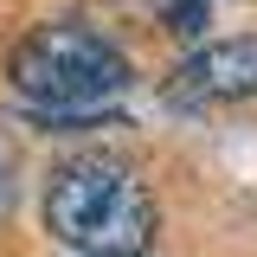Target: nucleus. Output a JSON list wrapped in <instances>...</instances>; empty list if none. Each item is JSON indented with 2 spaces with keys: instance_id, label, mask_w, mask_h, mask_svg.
<instances>
[{
  "instance_id": "5",
  "label": "nucleus",
  "mask_w": 257,
  "mask_h": 257,
  "mask_svg": "<svg viewBox=\"0 0 257 257\" xmlns=\"http://www.w3.org/2000/svg\"><path fill=\"white\" fill-rule=\"evenodd\" d=\"M13 206H20V167H13V148L0 142V225L13 219Z\"/></svg>"
},
{
  "instance_id": "1",
  "label": "nucleus",
  "mask_w": 257,
  "mask_h": 257,
  "mask_svg": "<svg viewBox=\"0 0 257 257\" xmlns=\"http://www.w3.org/2000/svg\"><path fill=\"white\" fill-rule=\"evenodd\" d=\"M7 84L39 128H84L128 90V58L116 52V39L77 20H52L13 45Z\"/></svg>"
},
{
  "instance_id": "4",
  "label": "nucleus",
  "mask_w": 257,
  "mask_h": 257,
  "mask_svg": "<svg viewBox=\"0 0 257 257\" xmlns=\"http://www.w3.org/2000/svg\"><path fill=\"white\" fill-rule=\"evenodd\" d=\"M206 7H212V0H161V13H167L174 32H199L206 26Z\"/></svg>"
},
{
  "instance_id": "2",
  "label": "nucleus",
  "mask_w": 257,
  "mask_h": 257,
  "mask_svg": "<svg viewBox=\"0 0 257 257\" xmlns=\"http://www.w3.org/2000/svg\"><path fill=\"white\" fill-rule=\"evenodd\" d=\"M155 225L148 180L116 155H71L45 180V231L71 257H148Z\"/></svg>"
},
{
  "instance_id": "3",
  "label": "nucleus",
  "mask_w": 257,
  "mask_h": 257,
  "mask_svg": "<svg viewBox=\"0 0 257 257\" xmlns=\"http://www.w3.org/2000/svg\"><path fill=\"white\" fill-rule=\"evenodd\" d=\"M167 96L187 103V109L257 96V32H238V39H219V45H199V52L167 77Z\"/></svg>"
}]
</instances>
